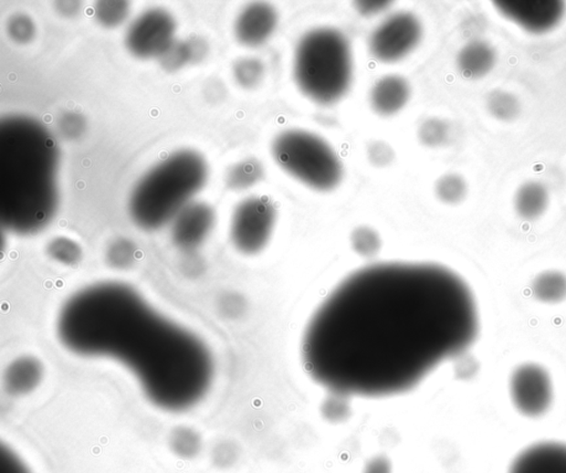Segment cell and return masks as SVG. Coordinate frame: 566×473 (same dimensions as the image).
<instances>
[{
	"mask_svg": "<svg viewBox=\"0 0 566 473\" xmlns=\"http://www.w3.org/2000/svg\"><path fill=\"white\" fill-rule=\"evenodd\" d=\"M473 291L433 262L362 268L329 294L301 343L309 376L330 393L387 397L415 388L478 338Z\"/></svg>",
	"mask_w": 566,
	"mask_h": 473,
	"instance_id": "1",
	"label": "cell"
},
{
	"mask_svg": "<svg viewBox=\"0 0 566 473\" xmlns=\"http://www.w3.org/2000/svg\"><path fill=\"white\" fill-rule=\"evenodd\" d=\"M57 332L72 354L122 364L161 411H190L211 390L215 366L205 343L124 283H97L73 294Z\"/></svg>",
	"mask_w": 566,
	"mask_h": 473,
	"instance_id": "2",
	"label": "cell"
},
{
	"mask_svg": "<svg viewBox=\"0 0 566 473\" xmlns=\"http://www.w3.org/2000/svg\"><path fill=\"white\" fill-rule=\"evenodd\" d=\"M59 150L51 133L27 115L0 122V222L18 235L39 233L59 205Z\"/></svg>",
	"mask_w": 566,
	"mask_h": 473,
	"instance_id": "3",
	"label": "cell"
},
{
	"mask_svg": "<svg viewBox=\"0 0 566 473\" xmlns=\"http://www.w3.org/2000/svg\"><path fill=\"white\" fill-rule=\"evenodd\" d=\"M208 165L193 150L175 152L136 183L129 201L130 216L139 228H163L193 203L205 186Z\"/></svg>",
	"mask_w": 566,
	"mask_h": 473,
	"instance_id": "4",
	"label": "cell"
},
{
	"mask_svg": "<svg viewBox=\"0 0 566 473\" xmlns=\"http://www.w3.org/2000/svg\"><path fill=\"white\" fill-rule=\"evenodd\" d=\"M293 77L299 90L311 101L322 105L340 101L353 79L352 49L348 37L333 27L308 31L297 45Z\"/></svg>",
	"mask_w": 566,
	"mask_h": 473,
	"instance_id": "5",
	"label": "cell"
},
{
	"mask_svg": "<svg viewBox=\"0 0 566 473\" xmlns=\"http://www.w3.org/2000/svg\"><path fill=\"white\" fill-rule=\"evenodd\" d=\"M271 154L287 174L314 191H333L342 181V163L331 145L309 131H283L272 141Z\"/></svg>",
	"mask_w": 566,
	"mask_h": 473,
	"instance_id": "6",
	"label": "cell"
},
{
	"mask_svg": "<svg viewBox=\"0 0 566 473\" xmlns=\"http://www.w3.org/2000/svg\"><path fill=\"white\" fill-rule=\"evenodd\" d=\"M276 223L277 209L269 198H246L234 210L230 222V239L241 254H259L268 246Z\"/></svg>",
	"mask_w": 566,
	"mask_h": 473,
	"instance_id": "7",
	"label": "cell"
},
{
	"mask_svg": "<svg viewBox=\"0 0 566 473\" xmlns=\"http://www.w3.org/2000/svg\"><path fill=\"white\" fill-rule=\"evenodd\" d=\"M423 37V26L415 15L401 12L387 17L371 34L369 50L376 60L385 63L403 59L416 48Z\"/></svg>",
	"mask_w": 566,
	"mask_h": 473,
	"instance_id": "8",
	"label": "cell"
},
{
	"mask_svg": "<svg viewBox=\"0 0 566 473\" xmlns=\"http://www.w3.org/2000/svg\"><path fill=\"white\" fill-rule=\"evenodd\" d=\"M176 20L169 12L152 8L130 25L125 46L139 59H157L176 40Z\"/></svg>",
	"mask_w": 566,
	"mask_h": 473,
	"instance_id": "9",
	"label": "cell"
},
{
	"mask_svg": "<svg viewBox=\"0 0 566 473\" xmlns=\"http://www.w3.org/2000/svg\"><path fill=\"white\" fill-rule=\"evenodd\" d=\"M512 404L524 416H542L553 402V384L543 366L526 363L512 372L509 381Z\"/></svg>",
	"mask_w": 566,
	"mask_h": 473,
	"instance_id": "10",
	"label": "cell"
},
{
	"mask_svg": "<svg viewBox=\"0 0 566 473\" xmlns=\"http://www.w3.org/2000/svg\"><path fill=\"white\" fill-rule=\"evenodd\" d=\"M495 7L507 19L528 33L542 35L553 30L563 19L565 4L562 2H496Z\"/></svg>",
	"mask_w": 566,
	"mask_h": 473,
	"instance_id": "11",
	"label": "cell"
},
{
	"mask_svg": "<svg viewBox=\"0 0 566 473\" xmlns=\"http://www.w3.org/2000/svg\"><path fill=\"white\" fill-rule=\"evenodd\" d=\"M215 212L205 203H191L172 222V240L178 249L192 251L202 246L215 226Z\"/></svg>",
	"mask_w": 566,
	"mask_h": 473,
	"instance_id": "12",
	"label": "cell"
},
{
	"mask_svg": "<svg viewBox=\"0 0 566 473\" xmlns=\"http://www.w3.org/2000/svg\"><path fill=\"white\" fill-rule=\"evenodd\" d=\"M277 10L267 3H253L235 21V37L240 45L257 48L268 41L278 26Z\"/></svg>",
	"mask_w": 566,
	"mask_h": 473,
	"instance_id": "13",
	"label": "cell"
},
{
	"mask_svg": "<svg viewBox=\"0 0 566 473\" xmlns=\"http://www.w3.org/2000/svg\"><path fill=\"white\" fill-rule=\"evenodd\" d=\"M509 473H566V445H534L517 457Z\"/></svg>",
	"mask_w": 566,
	"mask_h": 473,
	"instance_id": "14",
	"label": "cell"
},
{
	"mask_svg": "<svg viewBox=\"0 0 566 473\" xmlns=\"http://www.w3.org/2000/svg\"><path fill=\"white\" fill-rule=\"evenodd\" d=\"M45 367L34 356L25 355L14 360L5 370L3 384L9 396L23 397L34 393L43 382Z\"/></svg>",
	"mask_w": 566,
	"mask_h": 473,
	"instance_id": "15",
	"label": "cell"
},
{
	"mask_svg": "<svg viewBox=\"0 0 566 473\" xmlns=\"http://www.w3.org/2000/svg\"><path fill=\"white\" fill-rule=\"evenodd\" d=\"M411 86L405 78L385 76L377 80L370 93V103L376 114L391 117L401 111L410 101Z\"/></svg>",
	"mask_w": 566,
	"mask_h": 473,
	"instance_id": "16",
	"label": "cell"
},
{
	"mask_svg": "<svg viewBox=\"0 0 566 473\" xmlns=\"http://www.w3.org/2000/svg\"><path fill=\"white\" fill-rule=\"evenodd\" d=\"M497 61L495 47L481 39L467 42L456 58V65L461 76L471 80L488 76L495 69Z\"/></svg>",
	"mask_w": 566,
	"mask_h": 473,
	"instance_id": "17",
	"label": "cell"
},
{
	"mask_svg": "<svg viewBox=\"0 0 566 473\" xmlns=\"http://www.w3.org/2000/svg\"><path fill=\"white\" fill-rule=\"evenodd\" d=\"M550 206V192L543 183L527 181L517 188L513 196V208L524 222H536Z\"/></svg>",
	"mask_w": 566,
	"mask_h": 473,
	"instance_id": "18",
	"label": "cell"
},
{
	"mask_svg": "<svg viewBox=\"0 0 566 473\" xmlns=\"http://www.w3.org/2000/svg\"><path fill=\"white\" fill-rule=\"evenodd\" d=\"M530 292L536 301L548 306L566 301V273L558 269L538 273L531 281Z\"/></svg>",
	"mask_w": 566,
	"mask_h": 473,
	"instance_id": "19",
	"label": "cell"
},
{
	"mask_svg": "<svg viewBox=\"0 0 566 473\" xmlns=\"http://www.w3.org/2000/svg\"><path fill=\"white\" fill-rule=\"evenodd\" d=\"M486 108L491 117L500 122H512L522 112V103L516 94L502 89H496L488 94Z\"/></svg>",
	"mask_w": 566,
	"mask_h": 473,
	"instance_id": "20",
	"label": "cell"
},
{
	"mask_svg": "<svg viewBox=\"0 0 566 473\" xmlns=\"http://www.w3.org/2000/svg\"><path fill=\"white\" fill-rule=\"evenodd\" d=\"M202 436L187 426H178L169 436V448L172 454L183 460L195 459L203 449Z\"/></svg>",
	"mask_w": 566,
	"mask_h": 473,
	"instance_id": "21",
	"label": "cell"
},
{
	"mask_svg": "<svg viewBox=\"0 0 566 473\" xmlns=\"http://www.w3.org/2000/svg\"><path fill=\"white\" fill-rule=\"evenodd\" d=\"M264 175V166L258 160L250 157L229 168L226 184L233 191H245L258 184Z\"/></svg>",
	"mask_w": 566,
	"mask_h": 473,
	"instance_id": "22",
	"label": "cell"
},
{
	"mask_svg": "<svg viewBox=\"0 0 566 473\" xmlns=\"http://www.w3.org/2000/svg\"><path fill=\"white\" fill-rule=\"evenodd\" d=\"M435 193L440 202L455 206L463 203L468 195V184L465 178L456 173H449L438 178Z\"/></svg>",
	"mask_w": 566,
	"mask_h": 473,
	"instance_id": "23",
	"label": "cell"
},
{
	"mask_svg": "<svg viewBox=\"0 0 566 473\" xmlns=\"http://www.w3.org/2000/svg\"><path fill=\"white\" fill-rule=\"evenodd\" d=\"M265 71L264 62L255 57L240 58L233 66L235 81L247 90L260 86Z\"/></svg>",
	"mask_w": 566,
	"mask_h": 473,
	"instance_id": "24",
	"label": "cell"
},
{
	"mask_svg": "<svg viewBox=\"0 0 566 473\" xmlns=\"http://www.w3.org/2000/svg\"><path fill=\"white\" fill-rule=\"evenodd\" d=\"M130 3L124 0H102L96 3L93 14L99 25L104 28H117L128 19Z\"/></svg>",
	"mask_w": 566,
	"mask_h": 473,
	"instance_id": "25",
	"label": "cell"
},
{
	"mask_svg": "<svg viewBox=\"0 0 566 473\" xmlns=\"http://www.w3.org/2000/svg\"><path fill=\"white\" fill-rule=\"evenodd\" d=\"M157 60L162 69L166 72H176L190 63H194L190 40H175Z\"/></svg>",
	"mask_w": 566,
	"mask_h": 473,
	"instance_id": "26",
	"label": "cell"
},
{
	"mask_svg": "<svg viewBox=\"0 0 566 473\" xmlns=\"http://www.w3.org/2000/svg\"><path fill=\"white\" fill-rule=\"evenodd\" d=\"M47 254L52 260L66 266H76L82 258L80 245L66 236H57L47 246Z\"/></svg>",
	"mask_w": 566,
	"mask_h": 473,
	"instance_id": "27",
	"label": "cell"
},
{
	"mask_svg": "<svg viewBox=\"0 0 566 473\" xmlns=\"http://www.w3.org/2000/svg\"><path fill=\"white\" fill-rule=\"evenodd\" d=\"M450 128L446 121L431 118L424 120L418 129V139L424 146L440 147L446 144Z\"/></svg>",
	"mask_w": 566,
	"mask_h": 473,
	"instance_id": "28",
	"label": "cell"
},
{
	"mask_svg": "<svg viewBox=\"0 0 566 473\" xmlns=\"http://www.w3.org/2000/svg\"><path fill=\"white\" fill-rule=\"evenodd\" d=\"M351 245L361 257L373 258L381 250L382 240L376 230L368 226H361L351 235Z\"/></svg>",
	"mask_w": 566,
	"mask_h": 473,
	"instance_id": "29",
	"label": "cell"
},
{
	"mask_svg": "<svg viewBox=\"0 0 566 473\" xmlns=\"http://www.w3.org/2000/svg\"><path fill=\"white\" fill-rule=\"evenodd\" d=\"M6 29L9 38L18 45L30 44L37 35L35 21L27 14L13 15L7 21Z\"/></svg>",
	"mask_w": 566,
	"mask_h": 473,
	"instance_id": "30",
	"label": "cell"
},
{
	"mask_svg": "<svg viewBox=\"0 0 566 473\" xmlns=\"http://www.w3.org/2000/svg\"><path fill=\"white\" fill-rule=\"evenodd\" d=\"M136 255V247L132 241L125 238L114 240L109 246L107 259L109 264L119 269H124L133 264Z\"/></svg>",
	"mask_w": 566,
	"mask_h": 473,
	"instance_id": "31",
	"label": "cell"
},
{
	"mask_svg": "<svg viewBox=\"0 0 566 473\" xmlns=\"http://www.w3.org/2000/svg\"><path fill=\"white\" fill-rule=\"evenodd\" d=\"M88 128L87 120L82 114L66 112L58 120V132L67 141H76L82 138Z\"/></svg>",
	"mask_w": 566,
	"mask_h": 473,
	"instance_id": "32",
	"label": "cell"
},
{
	"mask_svg": "<svg viewBox=\"0 0 566 473\" xmlns=\"http://www.w3.org/2000/svg\"><path fill=\"white\" fill-rule=\"evenodd\" d=\"M331 394L328 401L323 405V414L332 422H341L349 416L350 405L347 396L339 395V394Z\"/></svg>",
	"mask_w": 566,
	"mask_h": 473,
	"instance_id": "33",
	"label": "cell"
},
{
	"mask_svg": "<svg viewBox=\"0 0 566 473\" xmlns=\"http://www.w3.org/2000/svg\"><path fill=\"white\" fill-rule=\"evenodd\" d=\"M369 160L374 166L385 167L394 161V151L385 142L376 141L369 146Z\"/></svg>",
	"mask_w": 566,
	"mask_h": 473,
	"instance_id": "34",
	"label": "cell"
},
{
	"mask_svg": "<svg viewBox=\"0 0 566 473\" xmlns=\"http://www.w3.org/2000/svg\"><path fill=\"white\" fill-rule=\"evenodd\" d=\"M0 473H31L26 462L12 449L0 450Z\"/></svg>",
	"mask_w": 566,
	"mask_h": 473,
	"instance_id": "35",
	"label": "cell"
},
{
	"mask_svg": "<svg viewBox=\"0 0 566 473\" xmlns=\"http://www.w3.org/2000/svg\"><path fill=\"white\" fill-rule=\"evenodd\" d=\"M356 10L362 16L365 17H372V16L382 14L385 10L389 9L392 2H356L354 3Z\"/></svg>",
	"mask_w": 566,
	"mask_h": 473,
	"instance_id": "36",
	"label": "cell"
},
{
	"mask_svg": "<svg viewBox=\"0 0 566 473\" xmlns=\"http://www.w3.org/2000/svg\"><path fill=\"white\" fill-rule=\"evenodd\" d=\"M55 9L62 17L71 18L81 12L82 3L75 2V0H67V2L55 3Z\"/></svg>",
	"mask_w": 566,
	"mask_h": 473,
	"instance_id": "37",
	"label": "cell"
},
{
	"mask_svg": "<svg viewBox=\"0 0 566 473\" xmlns=\"http://www.w3.org/2000/svg\"><path fill=\"white\" fill-rule=\"evenodd\" d=\"M188 40L191 42L194 63L205 59L209 50L207 42L203 38H199V37H192Z\"/></svg>",
	"mask_w": 566,
	"mask_h": 473,
	"instance_id": "38",
	"label": "cell"
},
{
	"mask_svg": "<svg viewBox=\"0 0 566 473\" xmlns=\"http://www.w3.org/2000/svg\"><path fill=\"white\" fill-rule=\"evenodd\" d=\"M364 473H391V464L389 460L380 457V458L372 460L366 466Z\"/></svg>",
	"mask_w": 566,
	"mask_h": 473,
	"instance_id": "39",
	"label": "cell"
}]
</instances>
